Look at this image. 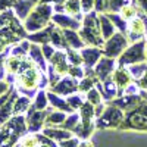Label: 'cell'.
Wrapping results in <instances>:
<instances>
[{
	"instance_id": "cell-53",
	"label": "cell",
	"mask_w": 147,
	"mask_h": 147,
	"mask_svg": "<svg viewBox=\"0 0 147 147\" xmlns=\"http://www.w3.org/2000/svg\"><path fill=\"white\" fill-rule=\"evenodd\" d=\"M146 44H147V40H146Z\"/></svg>"
},
{
	"instance_id": "cell-21",
	"label": "cell",
	"mask_w": 147,
	"mask_h": 147,
	"mask_svg": "<svg viewBox=\"0 0 147 147\" xmlns=\"http://www.w3.org/2000/svg\"><path fill=\"white\" fill-rule=\"evenodd\" d=\"M94 129H96L94 121H80L77 128L74 129V136H77L80 140H88Z\"/></svg>"
},
{
	"instance_id": "cell-40",
	"label": "cell",
	"mask_w": 147,
	"mask_h": 147,
	"mask_svg": "<svg viewBox=\"0 0 147 147\" xmlns=\"http://www.w3.org/2000/svg\"><path fill=\"white\" fill-rule=\"evenodd\" d=\"M80 138L77 136H74L72 138H68V140H63L59 143V147H80Z\"/></svg>"
},
{
	"instance_id": "cell-22",
	"label": "cell",
	"mask_w": 147,
	"mask_h": 147,
	"mask_svg": "<svg viewBox=\"0 0 147 147\" xmlns=\"http://www.w3.org/2000/svg\"><path fill=\"white\" fill-rule=\"evenodd\" d=\"M63 37L69 46V49H75V50H81V49L85 47L84 40L81 38V35L78 31H74V30H62Z\"/></svg>"
},
{
	"instance_id": "cell-50",
	"label": "cell",
	"mask_w": 147,
	"mask_h": 147,
	"mask_svg": "<svg viewBox=\"0 0 147 147\" xmlns=\"http://www.w3.org/2000/svg\"><path fill=\"white\" fill-rule=\"evenodd\" d=\"M140 94L143 96V99H144V100L147 102V91H144V90H141V91H140Z\"/></svg>"
},
{
	"instance_id": "cell-24",
	"label": "cell",
	"mask_w": 147,
	"mask_h": 147,
	"mask_svg": "<svg viewBox=\"0 0 147 147\" xmlns=\"http://www.w3.org/2000/svg\"><path fill=\"white\" fill-rule=\"evenodd\" d=\"M15 13L19 19H24L25 21L28 18V13L30 10L34 7V2H31V0H16L15 3Z\"/></svg>"
},
{
	"instance_id": "cell-23",
	"label": "cell",
	"mask_w": 147,
	"mask_h": 147,
	"mask_svg": "<svg viewBox=\"0 0 147 147\" xmlns=\"http://www.w3.org/2000/svg\"><path fill=\"white\" fill-rule=\"evenodd\" d=\"M99 19H100V30H102V35H103V38H105V41L106 40H109L110 37H112L116 31V27L113 25V22L110 21L109 18H107V15H105V13H100L99 15Z\"/></svg>"
},
{
	"instance_id": "cell-10",
	"label": "cell",
	"mask_w": 147,
	"mask_h": 147,
	"mask_svg": "<svg viewBox=\"0 0 147 147\" xmlns=\"http://www.w3.org/2000/svg\"><path fill=\"white\" fill-rule=\"evenodd\" d=\"M78 84L80 81L75 80V78H72L69 75H65L59 80V82L56 85H53V87H50V90L49 91H53L59 96H62V97H68L71 94H75L78 91Z\"/></svg>"
},
{
	"instance_id": "cell-17",
	"label": "cell",
	"mask_w": 147,
	"mask_h": 147,
	"mask_svg": "<svg viewBox=\"0 0 147 147\" xmlns=\"http://www.w3.org/2000/svg\"><path fill=\"white\" fill-rule=\"evenodd\" d=\"M28 56L34 60L35 65L38 66L43 72H47V69H49V62L46 60V57H44V55H43V50H41V46H40V44L31 43Z\"/></svg>"
},
{
	"instance_id": "cell-13",
	"label": "cell",
	"mask_w": 147,
	"mask_h": 147,
	"mask_svg": "<svg viewBox=\"0 0 147 147\" xmlns=\"http://www.w3.org/2000/svg\"><path fill=\"white\" fill-rule=\"evenodd\" d=\"M143 102H144L143 96L138 93V94H124L121 97H116V99H113L112 102H109V103L118 106L119 109L124 110V112H128V110L134 109L136 106H138Z\"/></svg>"
},
{
	"instance_id": "cell-31",
	"label": "cell",
	"mask_w": 147,
	"mask_h": 147,
	"mask_svg": "<svg viewBox=\"0 0 147 147\" xmlns=\"http://www.w3.org/2000/svg\"><path fill=\"white\" fill-rule=\"evenodd\" d=\"M80 116H81V121H94L96 118V113H94V106L85 100L84 105L80 107Z\"/></svg>"
},
{
	"instance_id": "cell-14",
	"label": "cell",
	"mask_w": 147,
	"mask_h": 147,
	"mask_svg": "<svg viewBox=\"0 0 147 147\" xmlns=\"http://www.w3.org/2000/svg\"><path fill=\"white\" fill-rule=\"evenodd\" d=\"M81 56L84 60V68H94L103 56V47H94V46H85L81 49Z\"/></svg>"
},
{
	"instance_id": "cell-6",
	"label": "cell",
	"mask_w": 147,
	"mask_h": 147,
	"mask_svg": "<svg viewBox=\"0 0 147 147\" xmlns=\"http://www.w3.org/2000/svg\"><path fill=\"white\" fill-rule=\"evenodd\" d=\"M125 118V112L112 103H106V109L102 116L96 118V128L99 129H119L122 121Z\"/></svg>"
},
{
	"instance_id": "cell-32",
	"label": "cell",
	"mask_w": 147,
	"mask_h": 147,
	"mask_svg": "<svg viewBox=\"0 0 147 147\" xmlns=\"http://www.w3.org/2000/svg\"><path fill=\"white\" fill-rule=\"evenodd\" d=\"M66 59H68L69 65L84 66V60H82V56H81L80 50H75V49H68V50H66Z\"/></svg>"
},
{
	"instance_id": "cell-48",
	"label": "cell",
	"mask_w": 147,
	"mask_h": 147,
	"mask_svg": "<svg viewBox=\"0 0 147 147\" xmlns=\"http://www.w3.org/2000/svg\"><path fill=\"white\" fill-rule=\"evenodd\" d=\"M66 0H40V3H55V5H63Z\"/></svg>"
},
{
	"instance_id": "cell-1",
	"label": "cell",
	"mask_w": 147,
	"mask_h": 147,
	"mask_svg": "<svg viewBox=\"0 0 147 147\" xmlns=\"http://www.w3.org/2000/svg\"><path fill=\"white\" fill-rule=\"evenodd\" d=\"M49 77H46V72H43L35 62L28 56L22 60L21 69L15 77V88L30 99L37 96L40 90H46L49 87Z\"/></svg>"
},
{
	"instance_id": "cell-12",
	"label": "cell",
	"mask_w": 147,
	"mask_h": 147,
	"mask_svg": "<svg viewBox=\"0 0 147 147\" xmlns=\"http://www.w3.org/2000/svg\"><path fill=\"white\" fill-rule=\"evenodd\" d=\"M116 66H118L116 59L107 57V56H102V59L94 66V72H96L97 78H99L100 81H105V80H107L113 74V71L116 69Z\"/></svg>"
},
{
	"instance_id": "cell-46",
	"label": "cell",
	"mask_w": 147,
	"mask_h": 147,
	"mask_svg": "<svg viewBox=\"0 0 147 147\" xmlns=\"http://www.w3.org/2000/svg\"><path fill=\"white\" fill-rule=\"evenodd\" d=\"M10 87H12V85L7 81H0V97H2L5 93H7Z\"/></svg>"
},
{
	"instance_id": "cell-3",
	"label": "cell",
	"mask_w": 147,
	"mask_h": 147,
	"mask_svg": "<svg viewBox=\"0 0 147 147\" xmlns=\"http://www.w3.org/2000/svg\"><path fill=\"white\" fill-rule=\"evenodd\" d=\"M53 10L55 9L50 3H38L32 9L30 16L25 19V24H24L25 30L30 32H37L46 28L52 21Z\"/></svg>"
},
{
	"instance_id": "cell-7",
	"label": "cell",
	"mask_w": 147,
	"mask_h": 147,
	"mask_svg": "<svg viewBox=\"0 0 147 147\" xmlns=\"http://www.w3.org/2000/svg\"><path fill=\"white\" fill-rule=\"evenodd\" d=\"M129 46V41L127 38L125 34L122 32H115L109 40L105 41V46H103V56H107V57H112V59H118L124 50Z\"/></svg>"
},
{
	"instance_id": "cell-49",
	"label": "cell",
	"mask_w": 147,
	"mask_h": 147,
	"mask_svg": "<svg viewBox=\"0 0 147 147\" xmlns=\"http://www.w3.org/2000/svg\"><path fill=\"white\" fill-rule=\"evenodd\" d=\"M137 2H138V5H140L141 10H143L144 13L147 15V0H137Z\"/></svg>"
},
{
	"instance_id": "cell-18",
	"label": "cell",
	"mask_w": 147,
	"mask_h": 147,
	"mask_svg": "<svg viewBox=\"0 0 147 147\" xmlns=\"http://www.w3.org/2000/svg\"><path fill=\"white\" fill-rule=\"evenodd\" d=\"M69 113L62 112V110H56L55 107L50 106V110L47 113L46 122H44V128H52V127H59L60 124H63L65 119L68 118Z\"/></svg>"
},
{
	"instance_id": "cell-44",
	"label": "cell",
	"mask_w": 147,
	"mask_h": 147,
	"mask_svg": "<svg viewBox=\"0 0 147 147\" xmlns=\"http://www.w3.org/2000/svg\"><path fill=\"white\" fill-rule=\"evenodd\" d=\"M16 0H0V12L7 10L10 6H15Z\"/></svg>"
},
{
	"instance_id": "cell-26",
	"label": "cell",
	"mask_w": 147,
	"mask_h": 147,
	"mask_svg": "<svg viewBox=\"0 0 147 147\" xmlns=\"http://www.w3.org/2000/svg\"><path fill=\"white\" fill-rule=\"evenodd\" d=\"M81 0H66L65 2V13L66 15H71L74 18H77L78 21L82 22L84 16L81 15Z\"/></svg>"
},
{
	"instance_id": "cell-9",
	"label": "cell",
	"mask_w": 147,
	"mask_h": 147,
	"mask_svg": "<svg viewBox=\"0 0 147 147\" xmlns=\"http://www.w3.org/2000/svg\"><path fill=\"white\" fill-rule=\"evenodd\" d=\"M68 71H69V63H68V59H66V50H57L55 55L52 56V59L49 60V69L47 72H53L56 75H59L60 78L68 75Z\"/></svg>"
},
{
	"instance_id": "cell-36",
	"label": "cell",
	"mask_w": 147,
	"mask_h": 147,
	"mask_svg": "<svg viewBox=\"0 0 147 147\" xmlns=\"http://www.w3.org/2000/svg\"><path fill=\"white\" fill-rule=\"evenodd\" d=\"M85 100L87 102H90L93 106H97V105H100V103H103V97H102V94H100V91L97 90L96 87L94 88H91L87 94H85Z\"/></svg>"
},
{
	"instance_id": "cell-28",
	"label": "cell",
	"mask_w": 147,
	"mask_h": 147,
	"mask_svg": "<svg viewBox=\"0 0 147 147\" xmlns=\"http://www.w3.org/2000/svg\"><path fill=\"white\" fill-rule=\"evenodd\" d=\"M49 106H50V102H49V96L46 90H40L37 93V96L34 97L32 102V107L35 110H47Z\"/></svg>"
},
{
	"instance_id": "cell-11",
	"label": "cell",
	"mask_w": 147,
	"mask_h": 147,
	"mask_svg": "<svg viewBox=\"0 0 147 147\" xmlns=\"http://www.w3.org/2000/svg\"><path fill=\"white\" fill-rule=\"evenodd\" d=\"M110 77H112V80L115 81L116 87H118V91H119L118 97L124 96L125 88L128 87L131 82H134V78H132L131 72H129V69L127 66H116V69L113 71V74Z\"/></svg>"
},
{
	"instance_id": "cell-8",
	"label": "cell",
	"mask_w": 147,
	"mask_h": 147,
	"mask_svg": "<svg viewBox=\"0 0 147 147\" xmlns=\"http://www.w3.org/2000/svg\"><path fill=\"white\" fill-rule=\"evenodd\" d=\"M50 107L47 110H35L31 105V107L28 109V112L25 113V119H27V127H28V132L31 134H37L43 131L44 128V122H46V118H47V113Z\"/></svg>"
},
{
	"instance_id": "cell-35",
	"label": "cell",
	"mask_w": 147,
	"mask_h": 147,
	"mask_svg": "<svg viewBox=\"0 0 147 147\" xmlns=\"http://www.w3.org/2000/svg\"><path fill=\"white\" fill-rule=\"evenodd\" d=\"M128 69H129V72H131V75H132L134 81H137V80H140V78L144 75V74L147 72V63L144 62V63L131 65V66H128Z\"/></svg>"
},
{
	"instance_id": "cell-51",
	"label": "cell",
	"mask_w": 147,
	"mask_h": 147,
	"mask_svg": "<svg viewBox=\"0 0 147 147\" xmlns=\"http://www.w3.org/2000/svg\"><path fill=\"white\" fill-rule=\"evenodd\" d=\"M0 147H15V146H13V144H10V143H3Z\"/></svg>"
},
{
	"instance_id": "cell-38",
	"label": "cell",
	"mask_w": 147,
	"mask_h": 147,
	"mask_svg": "<svg viewBox=\"0 0 147 147\" xmlns=\"http://www.w3.org/2000/svg\"><path fill=\"white\" fill-rule=\"evenodd\" d=\"M68 75L75 78V80H82L85 77V71L82 66H74V65H69V71H68Z\"/></svg>"
},
{
	"instance_id": "cell-16",
	"label": "cell",
	"mask_w": 147,
	"mask_h": 147,
	"mask_svg": "<svg viewBox=\"0 0 147 147\" xmlns=\"http://www.w3.org/2000/svg\"><path fill=\"white\" fill-rule=\"evenodd\" d=\"M56 25L53 22H50L46 28H43L41 31H37V32H31L28 34L27 40H30L31 43H35V44H52V31Z\"/></svg>"
},
{
	"instance_id": "cell-43",
	"label": "cell",
	"mask_w": 147,
	"mask_h": 147,
	"mask_svg": "<svg viewBox=\"0 0 147 147\" xmlns=\"http://www.w3.org/2000/svg\"><path fill=\"white\" fill-rule=\"evenodd\" d=\"M10 44H7V41L3 38L2 35H0V55H3V53H10Z\"/></svg>"
},
{
	"instance_id": "cell-37",
	"label": "cell",
	"mask_w": 147,
	"mask_h": 147,
	"mask_svg": "<svg viewBox=\"0 0 147 147\" xmlns=\"http://www.w3.org/2000/svg\"><path fill=\"white\" fill-rule=\"evenodd\" d=\"M119 13H121V16L124 18L125 21H131L132 18L138 16V9L136 6H132V5H127V6H124L121 9Z\"/></svg>"
},
{
	"instance_id": "cell-4",
	"label": "cell",
	"mask_w": 147,
	"mask_h": 147,
	"mask_svg": "<svg viewBox=\"0 0 147 147\" xmlns=\"http://www.w3.org/2000/svg\"><path fill=\"white\" fill-rule=\"evenodd\" d=\"M119 129L147 132V102L146 100L134 109L125 112V118L122 121Z\"/></svg>"
},
{
	"instance_id": "cell-42",
	"label": "cell",
	"mask_w": 147,
	"mask_h": 147,
	"mask_svg": "<svg viewBox=\"0 0 147 147\" xmlns=\"http://www.w3.org/2000/svg\"><path fill=\"white\" fill-rule=\"evenodd\" d=\"M9 55L7 53H3V55H0V81H3L5 80V74H6V69H5V60Z\"/></svg>"
},
{
	"instance_id": "cell-25",
	"label": "cell",
	"mask_w": 147,
	"mask_h": 147,
	"mask_svg": "<svg viewBox=\"0 0 147 147\" xmlns=\"http://www.w3.org/2000/svg\"><path fill=\"white\" fill-rule=\"evenodd\" d=\"M30 47H31V41H30V40H22V41L18 43L16 46H12L10 55L15 56V57H18V59H21V60H24V59L28 57Z\"/></svg>"
},
{
	"instance_id": "cell-45",
	"label": "cell",
	"mask_w": 147,
	"mask_h": 147,
	"mask_svg": "<svg viewBox=\"0 0 147 147\" xmlns=\"http://www.w3.org/2000/svg\"><path fill=\"white\" fill-rule=\"evenodd\" d=\"M105 109H106V103H105V102H103V103H100V105H97V106H94V113H96V118L102 116V115H103V112H105Z\"/></svg>"
},
{
	"instance_id": "cell-30",
	"label": "cell",
	"mask_w": 147,
	"mask_h": 147,
	"mask_svg": "<svg viewBox=\"0 0 147 147\" xmlns=\"http://www.w3.org/2000/svg\"><path fill=\"white\" fill-rule=\"evenodd\" d=\"M105 15H107V18L113 22V25L119 30V32L127 35V32H128V22L121 16V13H105Z\"/></svg>"
},
{
	"instance_id": "cell-52",
	"label": "cell",
	"mask_w": 147,
	"mask_h": 147,
	"mask_svg": "<svg viewBox=\"0 0 147 147\" xmlns=\"http://www.w3.org/2000/svg\"><path fill=\"white\" fill-rule=\"evenodd\" d=\"M40 147H50V146H46V144H40Z\"/></svg>"
},
{
	"instance_id": "cell-27",
	"label": "cell",
	"mask_w": 147,
	"mask_h": 147,
	"mask_svg": "<svg viewBox=\"0 0 147 147\" xmlns=\"http://www.w3.org/2000/svg\"><path fill=\"white\" fill-rule=\"evenodd\" d=\"M31 99L27 96H21L15 100V105H13V115H24L28 112V109L31 107Z\"/></svg>"
},
{
	"instance_id": "cell-34",
	"label": "cell",
	"mask_w": 147,
	"mask_h": 147,
	"mask_svg": "<svg viewBox=\"0 0 147 147\" xmlns=\"http://www.w3.org/2000/svg\"><path fill=\"white\" fill-rule=\"evenodd\" d=\"M66 100L69 103V106L74 109V110H80V107L84 105L85 102V94H81V93H75V94H71L66 97Z\"/></svg>"
},
{
	"instance_id": "cell-20",
	"label": "cell",
	"mask_w": 147,
	"mask_h": 147,
	"mask_svg": "<svg viewBox=\"0 0 147 147\" xmlns=\"http://www.w3.org/2000/svg\"><path fill=\"white\" fill-rule=\"evenodd\" d=\"M43 134H46L47 137H50L52 140L60 143L63 140H68V138H72L74 137V132L72 131H68V129H63L60 127H52V128H43L41 131Z\"/></svg>"
},
{
	"instance_id": "cell-15",
	"label": "cell",
	"mask_w": 147,
	"mask_h": 147,
	"mask_svg": "<svg viewBox=\"0 0 147 147\" xmlns=\"http://www.w3.org/2000/svg\"><path fill=\"white\" fill-rule=\"evenodd\" d=\"M52 22L56 24L59 28L62 30H74V31H80L82 27V22L78 21L77 18H74L66 13H55L52 16Z\"/></svg>"
},
{
	"instance_id": "cell-2",
	"label": "cell",
	"mask_w": 147,
	"mask_h": 147,
	"mask_svg": "<svg viewBox=\"0 0 147 147\" xmlns=\"http://www.w3.org/2000/svg\"><path fill=\"white\" fill-rule=\"evenodd\" d=\"M78 32L81 35V38L84 40L85 46H94V47L105 46V38H103L102 30H100V19L96 10L84 15L82 27Z\"/></svg>"
},
{
	"instance_id": "cell-5",
	"label": "cell",
	"mask_w": 147,
	"mask_h": 147,
	"mask_svg": "<svg viewBox=\"0 0 147 147\" xmlns=\"http://www.w3.org/2000/svg\"><path fill=\"white\" fill-rule=\"evenodd\" d=\"M144 62H147V44L144 38L136 43H131L124 50V53L116 59L118 66H131Z\"/></svg>"
},
{
	"instance_id": "cell-39",
	"label": "cell",
	"mask_w": 147,
	"mask_h": 147,
	"mask_svg": "<svg viewBox=\"0 0 147 147\" xmlns=\"http://www.w3.org/2000/svg\"><path fill=\"white\" fill-rule=\"evenodd\" d=\"M96 6V0H81V9H82V13H90V12L94 10Z\"/></svg>"
},
{
	"instance_id": "cell-41",
	"label": "cell",
	"mask_w": 147,
	"mask_h": 147,
	"mask_svg": "<svg viewBox=\"0 0 147 147\" xmlns=\"http://www.w3.org/2000/svg\"><path fill=\"white\" fill-rule=\"evenodd\" d=\"M41 50H43V55H44V57H46V60L49 62V60L52 59V56L55 55V52H56V49L52 46V44H43L41 46Z\"/></svg>"
},
{
	"instance_id": "cell-47",
	"label": "cell",
	"mask_w": 147,
	"mask_h": 147,
	"mask_svg": "<svg viewBox=\"0 0 147 147\" xmlns=\"http://www.w3.org/2000/svg\"><path fill=\"white\" fill-rule=\"evenodd\" d=\"M80 147H94L93 141L88 138V140H81L80 141Z\"/></svg>"
},
{
	"instance_id": "cell-33",
	"label": "cell",
	"mask_w": 147,
	"mask_h": 147,
	"mask_svg": "<svg viewBox=\"0 0 147 147\" xmlns=\"http://www.w3.org/2000/svg\"><path fill=\"white\" fill-rule=\"evenodd\" d=\"M18 144L21 147H40V141L37 134H31V132H27L24 137H21Z\"/></svg>"
},
{
	"instance_id": "cell-19",
	"label": "cell",
	"mask_w": 147,
	"mask_h": 147,
	"mask_svg": "<svg viewBox=\"0 0 147 147\" xmlns=\"http://www.w3.org/2000/svg\"><path fill=\"white\" fill-rule=\"evenodd\" d=\"M47 96H49V102H50V106L55 107L56 110H62V112H66V113H74L75 110H74L68 100H65L62 96H59L53 91H47Z\"/></svg>"
},
{
	"instance_id": "cell-29",
	"label": "cell",
	"mask_w": 147,
	"mask_h": 147,
	"mask_svg": "<svg viewBox=\"0 0 147 147\" xmlns=\"http://www.w3.org/2000/svg\"><path fill=\"white\" fill-rule=\"evenodd\" d=\"M80 121H81L80 112H78V110H75L74 113H69L68 118L65 119V122H63V124H60L59 127L63 128V129H68V131H72V132H74V129H75L77 125L80 124Z\"/></svg>"
}]
</instances>
